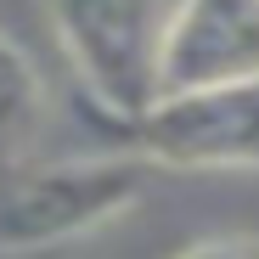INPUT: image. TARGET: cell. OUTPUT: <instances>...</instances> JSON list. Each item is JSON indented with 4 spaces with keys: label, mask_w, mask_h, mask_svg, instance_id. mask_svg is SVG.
I'll return each instance as SVG.
<instances>
[{
    "label": "cell",
    "mask_w": 259,
    "mask_h": 259,
    "mask_svg": "<svg viewBox=\"0 0 259 259\" xmlns=\"http://www.w3.org/2000/svg\"><path fill=\"white\" fill-rule=\"evenodd\" d=\"M152 186V163L130 152L57 158L0 169V253H46L79 237H96L124 220Z\"/></svg>",
    "instance_id": "obj_1"
},
{
    "label": "cell",
    "mask_w": 259,
    "mask_h": 259,
    "mask_svg": "<svg viewBox=\"0 0 259 259\" xmlns=\"http://www.w3.org/2000/svg\"><path fill=\"white\" fill-rule=\"evenodd\" d=\"M57 46L107 118L124 130L163 96V28L169 0H34Z\"/></svg>",
    "instance_id": "obj_2"
},
{
    "label": "cell",
    "mask_w": 259,
    "mask_h": 259,
    "mask_svg": "<svg viewBox=\"0 0 259 259\" xmlns=\"http://www.w3.org/2000/svg\"><path fill=\"white\" fill-rule=\"evenodd\" d=\"M130 141L152 169L169 175L259 169V79L169 91L130 124Z\"/></svg>",
    "instance_id": "obj_3"
},
{
    "label": "cell",
    "mask_w": 259,
    "mask_h": 259,
    "mask_svg": "<svg viewBox=\"0 0 259 259\" xmlns=\"http://www.w3.org/2000/svg\"><path fill=\"white\" fill-rule=\"evenodd\" d=\"M259 79V0H169L163 96Z\"/></svg>",
    "instance_id": "obj_4"
},
{
    "label": "cell",
    "mask_w": 259,
    "mask_h": 259,
    "mask_svg": "<svg viewBox=\"0 0 259 259\" xmlns=\"http://www.w3.org/2000/svg\"><path fill=\"white\" fill-rule=\"evenodd\" d=\"M39 113H46V79L23 51V39L0 23V169L34 141Z\"/></svg>",
    "instance_id": "obj_5"
},
{
    "label": "cell",
    "mask_w": 259,
    "mask_h": 259,
    "mask_svg": "<svg viewBox=\"0 0 259 259\" xmlns=\"http://www.w3.org/2000/svg\"><path fill=\"white\" fill-rule=\"evenodd\" d=\"M175 259H259V237H248V231H208V237H192Z\"/></svg>",
    "instance_id": "obj_6"
}]
</instances>
